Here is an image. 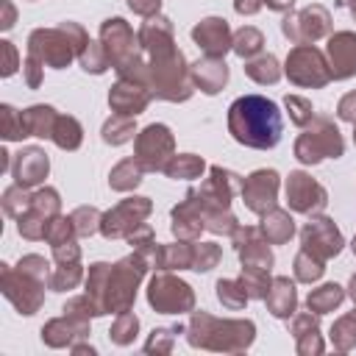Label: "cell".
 <instances>
[{
	"mask_svg": "<svg viewBox=\"0 0 356 356\" xmlns=\"http://www.w3.org/2000/svg\"><path fill=\"white\" fill-rule=\"evenodd\" d=\"M145 270H147V261L136 250H134V256H125L117 264H106V261L92 264L89 275H86V295L95 303L97 314L128 312L136 298V286H139Z\"/></svg>",
	"mask_w": 356,
	"mask_h": 356,
	"instance_id": "obj_1",
	"label": "cell"
},
{
	"mask_svg": "<svg viewBox=\"0 0 356 356\" xmlns=\"http://www.w3.org/2000/svg\"><path fill=\"white\" fill-rule=\"evenodd\" d=\"M228 131L245 147L270 150L281 142L284 120L273 100L261 95H245L236 97L228 108Z\"/></svg>",
	"mask_w": 356,
	"mask_h": 356,
	"instance_id": "obj_2",
	"label": "cell"
},
{
	"mask_svg": "<svg viewBox=\"0 0 356 356\" xmlns=\"http://www.w3.org/2000/svg\"><path fill=\"white\" fill-rule=\"evenodd\" d=\"M0 281H3V295L14 303V309L19 314H33L44 300V284L50 281V270L42 256L31 253L22 256L17 267L3 264Z\"/></svg>",
	"mask_w": 356,
	"mask_h": 356,
	"instance_id": "obj_3",
	"label": "cell"
},
{
	"mask_svg": "<svg viewBox=\"0 0 356 356\" xmlns=\"http://www.w3.org/2000/svg\"><path fill=\"white\" fill-rule=\"evenodd\" d=\"M89 36L78 22H61L58 28H36L28 36V56L39 58L44 67L64 70L72 58H78Z\"/></svg>",
	"mask_w": 356,
	"mask_h": 356,
	"instance_id": "obj_4",
	"label": "cell"
},
{
	"mask_svg": "<svg viewBox=\"0 0 356 356\" xmlns=\"http://www.w3.org/2000/svg\"><path fill=\"white\" fill-rule=\"evenodd\" d=\"M253 334L256 325L250 320H217L206 312H195L189 323V342L209 350H245Z\"/></svg>",
	"mask_w": 356,
	"mask_h": 356,
	"instance_id": "obj_5",
	"label": "cell"
},
{
	"mask_svg": "<svg viewBox=\"0 0 356 356\" xmlns=\"http://www.w3.org/2000/svg\"><path fill=\"white\" fill-rule=\"evenodd\" d=\"M147 75H150V92L159 100L184 103L195 92V83L181 50H170L164 56L147 58Z\"/></svg>",
	"mask_w": 356,
	"mask_h": 356,
	"instance_id": "obj_6",
	"label": "cell"
},
{
	"mask_svg": "<svg viewBox=\"0 0 356 356\" xmlns=\"http://www.w3.org/2000/svg\"><path fill=\"white\" fill-rule=\"evenodd\" d=\"M345 153V139L334 120L328 117H314L306 131L295 142V156L303 164H317L323 159H339Z\"/></svg>",
	"mask_w": 356,
	"mask_h": 356,
	"instance_id": "obj_7",
	"label": "cell"
},
{
	"mask_svg": "<svg viewBox=\"0 0 356 356\" xmlns=\"http://www.w3.org/2000/svg\"><path fill=\"white\" fill-rule=\"evenodd\" d=\"M286 78L295 86L317 89V86H325L334 75H331V67H328L325 56L314 44H298L286 56Z\"/></svg>",
	"mask_w": 356,
	"mask_h": 356,
	"instance_id": "obj_8",
	"label": "cell"
},
{
	"mask_svg": "<svg viewBox=\"0 0 356 356\" xmlns=\"http://www.w3.org/2000/svg\"><path fill=\"white\" fill-rule=\"evenodd\" d=\"M58 209H61V200H58V192L53 186H44L39 192L31 195V206L25 209L22 217H17V228L25 239H44L53 220L58 217Z\"/></svg>",
	"mask_w": 356,
	"mask_h": 356,
	"instance_id": "obj_9",
	"label": "cell"
},
{
	"mask_svg": "<svg viewBox=\"0 0 356 356\" xmlns=\"http://www.w3.org/2000/svg\"><path fill=\"white\" fill-rule=\"evenodd\" d=\"M147 300L161 314H181V312H192V306H195L192 286L164 270L159 275H153V281L147 286Z\"/></svg>",
	"mask_w": 356,
	"mask_h": 356,
	"instance_id": "obj_10",
	"label": "cell"
},
{
	"mask_svg": "<svg viewBox=\"0 0 356 356\" xmlns=\"http://www.w3.org/2000/svg\"><path fill=\"white\" fill-rule=\"evenodd\" d=\"M281 31L289 42L295 44H312L317 39H323L328 31H331V14L325 6H306L300 11H292L284 17L281 22Z\"/></svg>",
	"mask_w": 356,
	"mask_h": 356,
	"instance_id": "obj_11",
	"label": "cell"
},
{
	"mask_svg": "<svg viewBox=\"0 0 356 356\" xmlns=\"http://www.w3.org/2000/svg\"><path fill=\"white\" fill-rule=\"evenodd\" d=\"M172 150H175V139H172L170 128L161 125V122H153V125H147L145 131L136 134V159L150 172H156V170L164 172V167L175 156Z\"/></svg>",
	"mask_w": 356,
	"mask_h": 356,
	"instance_id": "obj_12",
	"label": "cell"
},
{
	"mask_svg": "<svg viewBox=\"0 0 356 356\" xmlns=\"http://www.w3.org/2000/svg\"><path fill=\"white\" fill-rule=\"evenodd\" d=\"M136 42L139 39H134V31L122 17H111L100 25V44H103V50L108 56V64L114 70L125 67L128 61H134L139 56Z\"/></svg>",
	"mask_w": 356,
	"mask_h": 356,
	"instance_id": "obj_13",
	"label": "cell"
},
{
	"mask_svg": "<svg viewBox=\"0 0 356 356\" xmlns=\"http://www.w3.org/2000/svg\"><path fill=\"white\" fill-rule=\"evenodd\" d=\"M150 200L147 197H125L122 203H117L111 211L103 214L100 222V234L106 239H117V236H128L134 228H139L145 222V217L150 214Z\"/></svg>",
	"mask_w": 356,
	"mask_h": 356,
	"instance_id": "obj_14",
	"label": "cell"
},
{
	"mask_svg": "<svg viewBox=\"0 0 356 356\" xmlns=\"http://www.w3.org/2000/svg\"><path fill=\"white\" fill-rule=\"evenodd\" d=\"M286 203L298 214H317L328 203V192L303 170L289 172L286 178Z\"/></svg>",
	"mask_w": 356,
	"mask_h": 356,
	"instance_id": "obj_15",
	"label": "cell"
},
{
	"mask_svg": "<svg viewBox=\"0 0 356 356\" xmlns=\"http://www.w3.org/2000/svg\"><path fill=\"white\" fill-rule=\"evenodd\" d=\"M300 245H303L306 253L328 261V259H334L342 250L345 242H342V234L334 225V220H328V217H312L303 225V231H300Z\"/></svg>",
	"mask_w": 356,
	"mask_h": 356,
	"instance_id": "obj_16",
	"label": "cell"
},
{
	"mask_svg": "<svg viewBox=\"0 0 356 356\" xmlns=\"http://www.w3.org/2000/svg\"><path fill=\"white\" fill-rule=\"evenodd\" d=\"M278 172L275 170H256L242 181V200L253 214H267L270 209H275L278 200Z\"/></svg>",
	"mask_w": 356,
	"mask_h": 356,
	"instance_id": "obj_17",
	"label": "cell"
},
{
	"mask_svg": "<svg viewBox=\"0 0 356 356\" xmlns=\"http://www.w3.org/2000/svg\"><path fill=\"white\" fill-rule=\"evenodd\" d=\"M153 92L147 83L142 81H134V78H120L111 92H108V106L117 111V114H125V117H136L145 111V106L150 103Z\"/></svg>",
	"mask_w": 356,
	"mask_h": 356,
	"instance_id": "obj_18",
	"label": "cell"
},
{
	"mask_svg": "<svg viewBox=\"0 0 356 356\" xmlns=\"http://www.w3.org/2000/svg\"><path fill=\"white\" fill-rule=\"evenodd\" d=\"M192 39H195L197 47H203V53L211 56V58H222V56L231 50V44H234V33H231L228 22L220 19V17H206V19H200V22L192 28Z\"/></svg>",
	"mask_w": 356,
	"mask_h": 356,
	"instance_id": "obj_19",
	"label": "cell"
},
{
	"mask_svg": "<svg viewBox=\"0 0 356 356\" xmlns=\"http://www.w3.org/2000/svg\"><path fill=\"white\" fill-rule=\"evenodd\" d=\"M86 334H89V314L72 312V309H64L61 317L50 320V323L42 328V339H44L50 348L72 345L75 337H86Z\"/></svg>",
	"mask_w": 356,
	"mask_h": 356,
	"instance_id": "obj_20",
	"label": "cell"
},
{
	"mask_svg": "<svg viewBox=\"0 0 356 356\" xmlns=\"http://www.w3.org/2000/svg\"><path fill=\"white\" fill-rule=\"evenodd\" d=\"M328 67L334 81H345L350 75H356V33L350 31H339L334 36H328Z\"/></svg>",
	"mask_w": 356,
	"mask_h": 356,
	"instance_id": "obj_21",
	"label": "cell"
},
{
	"mask_svg": "<svg viewBox=\"0 0 356 356\" xmlns=\"http://www.w3.org/2000/svg\"><path fill=\"white\" fill-rule=\"evenodd\" d=\"M47 170H50V161H47V153L42 147H22L11 164L14 184H19L25 189L42 184L47 178Z\"/></svg>",
	"mask_w": 356,
	"mask_h": 356,
	"instance_id": "obj_22",
	"label": "cell"
},
{
	"mask_svg": "<svg viewBox=\"0 0 356 356\" xmlns=\"http://www.w3.org/2000/svg\"><path fill=\"white\" fill-rule=\"evenodd\" d=\"M203 228H206L203 209L195 197V189H189L186 197L172 209V234L178 239H197Z\"/></svg>",
	"mask_w": 356,
	"mask_h": 356,
	"instance_id": "obj_23",
	"label": "cell"
},
{
	"mask_svg": "<svg viewBox=\"0 0 356 356\" xmlns=\"http://www.w3.org/2000/svg\"><path fill=\"white\" fill-rule=\"evenodd\" d=\"M136 39H139V47L147 53V58L164 56V53L175 50L172 47V22L167 17H161V14L147 17V22L139 28V36Z\"/></svg>",
	"mask_w": 356,
	"mask_h": 356,
	"instance_id": "obj_24",
	"label": "cell"
},
{
	"mask_svg": "<svg viewBox=\"0 0 356 356\" xmlns=\"http://www.w3.org/2000/svg\"><path fill=\"white\" fill-rule=\"evenodd\" d=\"M189 75H192V83H195L200 92L217 95V92L225 86V81H228V64H225L222 58L206 56V58H200V61H195V64L189 67Z\"/></svg>",
	"mask_w": 356,
	"mask_h": 356,
	"instance_id": "obj_25",
	"label": "cell"
},
{
	"mask_svg": "<svg viewBox=\"0 0 356 356\" xmlns=\"http://www.w3.org/2000/svg\"><path fill=\"white\" fill-rule=\"evenodd\" d=\"M261 236L270 242V245H284L292 239L295 234V220L289 211L284 209H270L267 214H261V225H259Z\"/></svg>",
	"mask_w": 356,
	"mask_h": 356,
	"instance_id": "obj_26",
	"label": "cell"
},
{
	"mask_svg": "<svg viewBox=\"0 0 356 356\" xmlns=\"http://www.w3.org/2000/svg\"><path fill=\"white\" fill-rule=\"evenodd\" d=\"M267 309L275 314V317H292L295 314V306H298V295H295V284L289 278H273L270 284V292H267Z\"/></svg>",
	"mask_w": 356,
	"mask_h": 356,
	"instance_id": "obj_27",
	"label": "cell"
},
{
	"mask_svg": "<svg viewBox=\"0 0 356 356\" xmlns=\"http://www.w3.org/2000/svg\"><path fill=\"white\" fill-rule=\"evenodd\" d=\"M192 259H195V245H186V239L178 245H159L153 270H192Z\"/></svg>",
	"mask_w": 356,
	"mask_h": 356,
	"instance_id": "obj_28",
	"label": "cell"
},
{
	"mask_svg": "<svg viewBox=\"0 0 356 356\" xmlns=\"http://www.w3.org/2000/svg\"><path fill=\"white\" fill-rule=\"evenodd\" d=\"M25 117V131L28 136H42V139H50L53 136V128H56V108L53 106H31L22 111Z\"/></svg>",
	"mask_w": 356,
	"mask_h": 356,
	"instance_id": "obj_29",
	"label": "cell"
},
{
	"mask_svg": "<svg viewBox=\"0 0 356 356\" xmlns=\"http://www.w3.org/2000/svg\"><path fill=\"white\" fill-rule=\"evenodd\" d=\"M292 334L298 339V350L300 353H320L323 342L317 337V317H312V309L306 314H298L292 323Z\"/></svg>",
	"mask_w": 356,
	"mask_h": 356,
	"instance_id": "obj_30",
	"label": "cell"
},
{
	"mask_svg": "<svg viewBox=\"0 0 356 356\" xmlns=\"http://www.w3.org/2000/svg\"><path fill=\"white\" fill-rule=\"evenodd\" d=\"M245 75L261 86L267 83H275L281 78V67H278V58L273 53H259L256 58H248L245 64Z\"/></svg>",
	"mask_w": 356,
	"mask_h": 356,
	"instance_id": "obj_31",
	"label": "cell"
},
{
	"mask_svg": "<svg viewBox=\"0 0 356 356\" xmlns=\"http://www.w3.org/2000/svg\"><path fill=\"white\" fill-rule=\"evenodd\" d=\"M50 139H53L61 150H78L81 142H83V128H81V122H78L75 117H70V114H58Z\"/></svg>",
	"mask_w": 356,
	"mask_h": 356,
	"instance_id": "obj_32",
	"label": "cell"
},
{
	"mask_svg": "<svg viewBox=\"0 0 356 356\" xmlns=\"http://www.w3.org/2000/svg\"><path fill=\"white\" fill-rule=\"evenodd\" d=\"M142 172H145V167H142L139 159L134 156V159L120 161V164L108 172V184H111V189H117V192H128V189H134V186L142 181Z\"/></svg>",
	"mask_w": 356,
	"mask_h": 356,
	"instance_id": "obj_33",
	"label": "cell"
},
{
	"mask_svg": "<svg viewBox=\"0 0 356 356\" xmlns=\"http://www.w3.org/2000/svg\"><path fill=\"white\" fill-rule=\"evenodd\" d=\"M342 298H345V292H342L339 284H323V286H317V289L309 292L306 306H309L314 314H325V312H334V309L342 303Z\"/></svg>",
	"mask_w": 356,
	"mask_h": 356,
	"instance_id": "obj_34",
	"label": "cell"
},
{
	"mask_svg": "<svg viewBox=\"0 0 356 356\" xmlns=\"http://www.w3.org/2000/svg\"><path fill=\"white\" fill-rule=\"evenodd\" d=\"M203 170H206V161H203L200 156H195V153L172 156L170 164L164 167V172H167L170 178H175V181H178V178H200Z\"/></svg>",
	"mask_w": 356,
	"mask_h": 356,
	"instance_id": "obj_35",
	"label": "cell"
},
{
	"mask_svg": "<svg viewBox=\"0 0 356 356\" xmlns=\"http://www.w3.org/2000/svg\"><path fill=\"white\" fill-rule=\"evenodd\" d=\"M261 44H264L261 31L253 28V25H245V28H239V31L234 33V44H231V50H234L239 58H253V56L261 53Z\"/></svg>",
	"mask_w": 356,
	"mask_h": 356,
	"instance_id": "obj_36",
	"label": "cell"
},
{
	"mask_svg": "<svg viewBox=\"0 0 356 356\" xmlns=\"http://www.w3.org/2000/svg\"><path fill=\"white\" fill-rule=\"evenodd\" d=\"M134 134H136L134 117H125V114H114L103 125V142H108V145H125L134 139Z\"/></svg>",
	"mask_w": 356,
	"mask_h": 356,
	"instance_id": "obj_37",
	"label": "cell"
},
{
	"mask_svg": "<svg viewBox=\"0 0 356 356\" xmlns=\"http://www.w3.org/2000/svg\"><path fill=\"white\" fill-rule=\"evenodd\" d=\"M0 134H3L6 142H17V139H25V136H28L22 111H17V108L8 106V103L0 106Z\"/></svg>",
	"mask_w": 356,
	"mask_h": 356,
	"instance_id": "obj_38",
	"label": "cell"
},
{
	"mask_svg": "<svg viewBox=\"0 0 356 356\" xmlns=\"http://www.w3.org/2000/svg\"><path fill=\"white\" fill-rule=\"evenodd\" d=\"M248 298H267L270 292V270H261V267H242V275H239Z\"/></svg>",
	"mask_w": 356,
	"mask_h": 356,
	"instance_id": "obj_39",
	"label": "cell"
},
{
	"mask_svg": "<svg viewBox=\"0 0 356 356\" xmlns=\"http://www.w3.org/2000/svg\"><path fill=\"white\" fill-rule=\"evenodd\" d=\"M217 298H220V303L225 306V309H231V312H236V309H242L250 298H248V292H245V286H242V281L236 278H225V281H217Z\"/></svg>",
	"mask_w": 356,
	"mask_h": 356,
	"instance_id": "obj_40",
	"label": "cell"
},
{
	"mask_svg": "<svg viewBox=\"0 0 356 356\" xmlns=\"http://www.w3.org/2000/svg\"><path fill=\"white\" fill-rule=\"evenodd\" d=\"M331 342H334L339 350H350V348L356 345V309L334 323V328H331Z\"/></svg>",
	"mask_w": 356,
	"mask_h": 356,
	"instance_id": "obj_41",
	"label": "cell"
},
{
	"mask_svg": "<svg viewBox=\"0 0 356 356\" xmlns=\"http://www.w3.org/2000/svg\"><path fill=\"white\" fill-rule=\"evenodd\" d=\"M78 61H81V67L86 70V72H92V75H100V72H106V67H108V56H106V50L100 47V42H86L83 44V50L78 53Z\"/></svg>",
	"mask_w": 356,
	"mask_h": 356,
	"instance_id": "obj_42",
	"label": "cell"
},
{
	"mask_svg": "<svg viewBox=\"0 0 356 356\" xmlns=\"http://www.w3.org/2000/svg\"><path fill=\"white\" fill-rule=\"evenodd\" d=\"M323 273H325V261H323V259H317V256H312V253H306V250L298 253V259H295V278H298V281L312 284V281H317Z\"/></svg>",
	"mask_w": 356,
	"mask_h": 356,
	"instance_id": "obj_43",
	"label": "cell"
},
{
	"mask_svg": "<svg viewBox=\"0 0 356 356\" xmlns=\"http://www.w3.org/2000/svg\"><path fill=\"white\" fill-rule=\"evenodd\" d=\"M136 331H139L136 314H134V312H120L117 320H114V325H111V331H108V337H111V342H117V345H128V342H134Z\"/></svg>",
	"mask_w": 356,
	"mask_h": 356,
	"instance_id": "obj_44",
	"label": "cell"
},
{
	"mask_svg": "<svg viewBox=\"0 0 356 356\" xmlns=\"http://www.w3.org/2000/svg\"><path fill=\"white\" fill-rule=\"evenodd\" d=\"M70 217H72V225H75L78 236H92L95 231H100V222H103V214L92 206H78Z\"/></svg>",
	"mask_w": 356,
	"mask_h": 356,
	"instance_id": "obj_45",
	"label": "cell"
},
{
	"mask_svg": "<svg viewBox=\"0 0 356 356\" xmlns=\"http://www.w3.org/2000/svg\"><path fill=\"white\" fill-rule=\"evenodd\" d=\"M78 281H81V264H78V261H70V264H58V267L50 273L47 286L56 289V292H64V289H72Z\"/></svg>",
	"mask_w": 356,
	"mask_h": 356,
	"instance_id": "obj_46",
	"label": "cell"
},
{
	"mask_svg": "<svg viewBox=\"0 0 356 356\" xmlns=\"http://www.w3.org/2000/svg\"><path fill=\"white\" fill-rule=\"evenodd\" d=\"M284 106H286V111H289V120H292L295 125H300V128H306V125L314 120L312 100H306V97H300V95H286V97H284Z\"/></svg>",
	"mask_w": 356,
	"mask_h": 356,
	"instance_id": "obj_47",
	"label": "cell"
},
{
	"mask_svg": "<svg viewBox=\"0 0 356 356\" xmlns=\"http://www.w3.org/2000/svg\"><path fill=\"white\" fill-rule=\"evenodd\" d=\"M28 206H31V195L25 192V186L14 184V186H8L3 192V209H6L8 217H22Z\"/></svg>",
	"mask_w": 356,
	"mask_h": 356,
	"instance_id": "obj_48",
	"label": "cell"
},
{
	"mask_svg": "<svg viewBox=\"0 0 356 356\" xmlns=\"http://www.w3.org/2000/svg\"><path fill=\"white\" fill-rule=\"evenodd\" d=\"M220 259H222L220 245H214V242H200V245H195L192 270H197V273H209L211 267H217V261H220Z\"/></svg>",
	"mask_w": 356,
	"mask_h": 356,
	"instance_id": "obj_49",
	"label": "cell"
},
{
	"mask_svg": "<svg viewBox=\"0 0 356 356\" xmlns=\"http://www.w3.org/2000/svg\"><path fill=\"white\" fill-rule=\"evenodd\" d=\"M78 236V231H75V225H72V217H56L53 220V225H50V231H47V242H50V248L53 245H61V242H70V239H75Z\"/></svg>",
	"mask_w": 356,
	"mask_h": 356,
	"instance_id": "obj_50",
	"label": "cell"
},
{
	"mask_svg": "<svg viewBox=\"0 0 356 356\" xmlns=\"http://www.w3.org/2000/svg\"><path fill=\"white\" fill-rule=\"evenodd\" d=\"M175 334H181V325H172V328H156L153 337H150V342L145 345V350H170Z\"/></svg>",
	"mask_w": 356,
	"mask_h": 356,
	"instance_id": "obj_51",
	"label": "cell"
},
{
	"mask_svg": "<svg viewBox=\"0 0 356 356\" xmlns=\"http://www.w3.org/2000/svg\"><path fill=\"white\" fill-rule=\"evenodd\" d=\"M0 53H3V64H0L3 70H0V72H3V78H8V75L17 72V67H19V56H17V47H14L8 39L0 42Z\"/></svg>",
	"mask_w": 356,
	"mask_h": 356,
	"instance_id": "obj_52",
	"label": "cell"
},
{
	"mask_svg": "<svg viewBox=\"0 0 356 356\" xmlns=\"http://www.w3.org/2000/svg\"><path fill=\"white\" fill-rule=\"evenodd\" d=\"M42 70H44V64H42L39 58H33V56H28V58H25L22 72H25V83H28L31 89H36V86L42 83Z\"/></svg>",
	"mask_w": 356,
	"mask_h": 356,
	"instance_id": "obj_53",
	"label": "cell"
},
{
	"mask_svg": "<svg viewBox=\"0 0 356 356\" xmlns=\"http://www.w3.org/2000/svg\"><path fill=\"white\" fill-rule=\"evenodd\" d=\"M125 239L131 242V248H134V250H142V248H147L150 242H156V239H153V228H150V225H145V222H142L139 228H134Z\"/></svg>",
	"mask_w": 356,
	"mask_h": 356,
	"instance_id": "obj_54",
	"label": "cell"
},
{
	"mask_svg": "<svg viewBox=\"0 0 356 356\" xmlns=\"http://www.w3.org/2000/svg\"><path fill=\"white\" fill-rule=\"evenodd\" d=\"M337 117L345 120V122H356V92H348V95L339 100Z\"/></svg>",
	"mask_w": 356,
	"mask_h": 356,
	"instance_id": "obj_55",
	"label": "cell"
},
{
	"mask_svg": "<svg viewBox=\"0 0 356 356\" xmlns=\"http://www.w3.org/2000/svg\"><path fill=\"white\" fill-rule=\"evenodd\" d=\"M131 11L142 14V17H156L159 8H161V0H128Z\"/></svg>",
	"mask_w": 356,
	"mask_h": 356,
	"instance_id": "obj_56",
	"label": "cell"
},
{
	"mask_svg": "<svg viewBox=\"0 0 356 356\" xmlns=\"http://www.w3.org/2000/svg\"><path fill=\"white\" fill-rule=\"evenodd\" d=\"M261 6H264V0H234L236 14H245V17H253Z\"/></svg>",
	"mask_w": 356,
	"mask_h": 356,
	"instance_id": "obj_57",
	"label": "cell"
},
{
	"mask_svg": "<svg viewBox=\"0 0 356 356\" xmlns=\"http://www.w3.org/2000/svg\"><path fill=\"white\" fill-rule=\"evenodd\" d=\"M0 14H3V17H0V28H3V31H8V28L14 25V17H17L14 6H11L8 0H0Z\"/></svg>",
	"mask_w": 356,
	"mask_h": 356,
	"instance_id": "obj_58",
	"label": "cell"
},
{
	"mask_svg": "<svg viewBox=\"0 0 356 356\" xmlns=\"http://www.w3.org/2000/svg\"><path fill=\"white\" fill-rule=\"evenodd\" d=\"M292 3H295V0H264V6L273 8V11H289Z\"/></svg>",
	"mask_w": 356,
	"mask_h": 356,
	"instance_id": "obj_59",
	"label": "cell"
},
{
	"mask_svg": "<svg viewBox=\"0 0 356 356\" xmlns=\"http://www.w3.org/2000/svg\"><path fill=\"white\" fill-rule=\"evenodd\" d=\"M0 170H8V153L6 150L0 153Z\"/></svg>",
	"mask_w": 356,
	"mask_h": 356,
	"instance_id": "obj_60",
	"label": "cell"
},
{
	"mask_svg": "<svg viewBox=\"0 0 356 356\" xmlns=\"http://www.w3.org/2000/svg\"><path fill=\"white\" fill-rule=\"evenodd\" d=\"M342 6H348V11L356 17V0H342Z\"/></svg>",
	"mask_w": 356,
	"mask_h": 356,
	"instance_id": "obj_61",
	"label": "cell"
},
{
	"mask_svg": "<svg viewBox=\"0 0 356 356\" xmlns=\"http://www.w3.org/2000/svg\"><path fill=\"white\" fill-rule=\"evenodd\" d=\"M350 298H353V300H356V275H353V278H350Z\"/></svg>",
	"mask_w": 356,
	"mask_h": 356,
	"instance_id": "obj_62",
	"label": "cell"
},
{
	"mask_svg": "<svg viewBox=\"0 0 356 356\" xmlns=\"http://www.w3.org/2000/svg\"><path fill=\"white\" fill-rule=\"evenodd\" d=\"M353 142H356V122H353Z\"/></svg>",
	"mask_w": 356,
	"mask_h": 356,
	"instance_id": "obj_63",
	"label": "cell"
}]
</instances>
